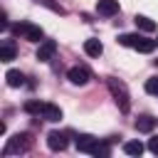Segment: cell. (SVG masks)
<instances>
[{"label": "cell", "instance_id": "6da1fadb", "mask_svg": "<svg viewBox=\"0 0 158 158\" xmlns=\"http://www.w3.org/2000/svg\"><path fill=\"white\" fill-rule=\"evenodd\" d=\"M106 86H109V91H111L116 106H118L123 114H128V111H131V96H128L126 84H123L121 79H116V77H109V79H106Z\"/></svg>", "mask_w": 158, "mask_h": 158}, {"label": "cell", "instance_id": "7a4b0ae2", "mask_svg": "<svg viewBox=\"0 0 158 158\" xmlns=\"http://www.w3.org/2000/svg\"><path fill=\"white\" fill-rule=\"evenodd\" d=\"M118 42L123 44V47H133V49H138V52H143V54H148V52H153L156 49V40H148V37H143V35H121L118 37Z\"/></svg>", "mask_w": 158, "mask_h": 158}, {"label": "cell", "instance_id": "3957f363", "mask_svg": "<svg viewBox=\"0 0 158 158\" xmlns=\"http://www.w3.org/2000/svg\"><path fill=\"white\" fill-rule=\"evenodd\" d=\"M32 136L30 133H15L12 138H7L5 148H2V156H12V153H27L32 148Z\"/></svg>", "mask_w": 158, "mask_h": 158}, {"label": "cell", "instance_id": "277c9868", "mask_svg": "<svg viewBox=\"0 0 158 158\" xmlns=\"http://www.w3.org/2000/svg\"><path fill=\"white\" fill-rule=\"evenodd\" d=\"M12 30H15V35H20L22 40H30V42H42V37H44V30H42L40 25H32V22H27V20L17 22Z\"/></svg>", "mask_w": 158, "mask_h": 158}, {"label": "cell", "instance_id": "5b68a950", "mask_svg": "<svg viewBox=\"0 0 158 158\" xmlns=\"http://www.w3.org/2000/svg\"><path fill=\"white\" fill-rule=\"evenodd\" d=\"M67 79H69L72 84H77V86H84V84H89L91 74H89V69H86V67L77 64V67H72V69L67 72Z\"/></svg>", "mask_w": 158, "mask_h": 158}, {"label": "cell", "instance_id": "8992f818", "mask_svg": "<svg viewBox=\"0 0 158 158\" xmlns=\"http://www.w3.org/2000/svg\"><path fill=\"white\" fill-rule=\"evenodd\" d=\"M54 52H57V42L54 40H42L40 47H37V59L40 62H49L54 57Z\"/></svg>", "mask_w": 158, "mask_h": 158}, {"label": "cell", "instance_id": "52a82bcc", "mask_svg": "<svg viewBox=\"0 0 158 158\" xmlns=\"http://www.w3.org/2000/svg\"><path fill=\"white\" fill-rule=\"evenodd\" d=\"M67 133H62V131H49L47 133V146L52 148V151H64L67 148Z\"/></svg>", "mask_w": 158, "mask_h": 158}, {"label": "cell", "instance_id": "ba28073f", "mask_svg": "<svg viewBox=\"0 0 158 158\" xmlns=\"http://www.w3.org/2000/svg\"><path fill=\"white\" fill-rule=\"evenodd\" d=\"M96 143H99V138H94V136H89V133H79V136H77V151H79V153H94Z\"/></svg>", "mask_w": 158, "mask_h": 158}, {"label": "cell", "instance_id": "9c48e42d", "mask_svg": "<svg viewBox=\"0 0 158 158\" xmlns=\"http://www.w3.org/2000/svg\"><path fill=\"white\" fill-rule=\"evenodd\" d=\"M96 12L101 17H114L118 12V0H99L96 2Z\"/></svg>", "mask_w": 158, "mask_h": 158}, {"label": "cell", "instance_id": "30bf717a", "mask_svg": "<svg viewBox=\"0 0 158 158\" xmlns=\"http://www.w3.org/2000/svg\"><path fill=\"white\" fill-rule=\"evenodd\" d=\"M15 54H17L15 42H12V40H2V42H0V62H12Z\"/></svg>", "mask_w": 158, "mask_h": 158}, {"label": "cell", "instance_id": "8fae6325", "mask_svg": "<svg viewBox=\"0 0 158 158\" xmlns=\"http://www.w3.org/2000/svg\"><path fill=\"white\" fill-rule=\"evenodd\" d=\"M153 128H156V118H153V116L143 114V116L136 118V131H141V133H151Z\"/></svg>", "mask_w": 158, "mask_h": 158}, {"label": "cell", "instance_id": "7c38bea8", "mask_svg": "<svg viewBox=\"0 0 158 158\" xmlns=\"http://www.w3.org/2000/svg\"><path fill=\"white\" fill-rule=\"evenodd\" d=\"M42 118H44V121H59V118H62V109H59L57 104H44Z\"/></svg>", "mask_w": 158, "mask_h": 158}, {"label": "cell", "instance_id": "4fadbf2b", "mask_svg": "<svg viewBox=\"0 0 158 158\" xmlns=\"http://www.w3.org/2000/svg\"><path fill=\"white\" fill-rule=\"evenodd\" d=\"M84 52H86L89 57H99V54L104 52V44H101L99 40H94V37H91V40H86V42H84Z\"/></svg>", "mask_w": 158, "mask_h": 158}, {"label": "cell", "instance_id": "5bb4252c", "mask_svg": "<svg viewBox=\"0 0 158 158\" xmlns=\"http://www.w3.org/2000/svg\"><path fill=\"white\" fill-rule=\"evenodd\" d=\"M133 22H136V27L143 30V32H153V30H156V22H153L151 17H146V15H136Z\"/></svg>", "mask_w": 158, "mask_h": 158}, {"label": "cell", "instance_id": "9a60e30c", "mask_svg": "<svg viewBox=\"0 0 158 158\" xmlns=\"http://www.w3.org/2000/svg\"><path fill=\"white\" fill-rule=\"evenodd\" d=\"M5 79H7V86H15V89L25 84V74L17 72V69H10V72L5 74Z\"/></svg>", "mask_w": 158, "mask_h": 158}, {"label": "cell", "instance_id": "2e32d148", "mask_svg": "<svg viewBox=\"0 0 158 158\" xmlns=\"http://www.w3.org/2000/svg\"><path fill=\"white\" fill-rule=\"evenodd\" d=\"M123 153L126 156H141L143 153V143L141 141H126L123 143Z\"/></svg>", "mask_w": 158, "mask_h": 158}, {"label": "cell", "instance_id": "e0dca14e", "mask_svg": "<svg viewBox=\"0 0 158 158\" xmlns=\"http://www.w3.org/2000/svg\"><path fill=\"white\" fill-rule=\"evenodd\" d=\"M42 109H44V101H27L25 104V111L35 114V116H42Z\"/></svg>", "mask_w": 158, "mask_h": 158}, {"label": "cell", "instance_id": "ac0fdd59", "mask_svg": "<svg viewBox=\"0 0 158 158\" xmlns=\"http://www.w3.org/2000/svg\"><path fill=\"white\" fill-rule=\"evenodd\" d=\"M109 153H111V148H109V143H101V141H99V143H96V148H94V153H91V156H96V158H106V156H109Z\"/></svg>", "mask_w": 158, "mask_h": 158}, {"label": "cell", "instance_id": "d6986e66", "mask_svg": "<svg viewBox=\"0 0 158 158\" xmlns=\"http://www.w3.org/2000/svg\"><path fill=\"white\" fill-rule=\"evenodd\" d=\"M146 91H148V94H153V96H158V77L146 79Z\"/></svg>", "mask_w": 158, "mask_h": 158}, {"label": "cell", "instance_id": "ffe728a7", "mask_svg": "<svg viewBox=\"0 0 158 158\" xmlns=\"http://www.w3.org/2000/svg\"><path fill=\"white\" fill-rule=\"evenodd\" d=\"M148 148H151V153H156V156H158V136L148 141Z\"/></svg>", "mask_w": 158, "mask_h": 158}, {"label": "cell", "instance_id": "44dd1931", "mask_svg": "<svg viewBox=\"0 0 158 158\" xmlns=\"http://www.w3.org/2000/svg\"><path fill=\"white\" fill-rule=\"evenodd\" d=\"M156 64H158V59H156Z\"/></svg>", "mask_w": 158, "mask_h": 158}]
</instances>
